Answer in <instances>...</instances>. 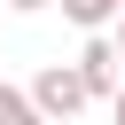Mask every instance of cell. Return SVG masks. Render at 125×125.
I'll return each instance as SVG.
<instances>
[{
    "label": "cell",
    "mask_w": 125,
    "mask_h": 125,
    "mask_svg": "<svg viewBox=\"0 0 125 125\" xmlns=\"http://www.w3.org/2000/svg\"><path fill=\"white\" fill-rule=\"evenodd\" d=\"M31 109H39L47 125L78 117V109H86V78H78V62H47V70L31 78Z\"/></svg>",
    "instance_id": "6da1fadb"
},
{
    "label": "cell",
    "mask_w": 125,
    "mask_h": 125,
    "mask_svg": "<svg viewBox=\"0 0 125 125\" xmlns=\"http://www.w3.org/2000/svg\"><path fill=\"white\" fill-rule=\"evenodd\" d=\"M78 78H86V102H109V94L125 86V62H117V47H109L102 31L78 47Z\"/></svg>",
    "instance_id": "7a4b0ae2"
},
{
    "label": "cell",
    "mask_w": 125,
    "mask_h": 125,
    "mask_svg": "<svg viewBox=\"0 0 125 125\" xmlns=\"http://www.w3.org/2000/svg\"><path fill=\"white\" fill-rule=\"evenodd\" d=\"M117 8H125V0H62V16H70L78 31H109V23H117Z\"/></svg>",
    "instance_id": "3957f363"
},
{
    "label": "cell",
    "mask_w": 125,
    "mask_h": 125,
    "mask_svg": "<svg viewBox=\"0 0 125 125\" xmlns=\"http://www.w3.org/2000/svg\"><path fill=\"white\" fill-rule=\"evenodd\" d=\"M0 125H47V117L31 109V94H23V86H0Z\"/></svg>",
    "instance_id": "277c9868"
},
{
    "label": "cell",
    "mask_w": 125,
    "mask_h": 125,
    "mask_svg": "<svg viewBox=\"0 0 125 125\" xmlns=\"http://www.w3.org/2000/svg\"><path fill=\"white\" fill-rule=\"evenodd\" d=\"M109 47H117V62H125V8H117V23H109Z\"/></svg>",
    "instance_id": "5b68a950"
},
{
    "label": "cell",
    "mask_w": 125,
    "mask_h": 125,
    "mask_svg": "<svg viewBox=\"0 0 125 125\" xmlns=\"http://www.w3.org/2000/svg\"><path fill=\"white\" fill-rule=\"evenodd\" d=\"M109 125H125V86H117V94H109Z\"/></svg>",
    "instance_id": "8992f818"
},
{
    "label": "cell",
    "mask_w": 125,
    "mask_h": 125,
    "mask_svg": "<svg viewBox=\"0 0 125 125\" xmlns=\"http://www.w3.org/2000/svg\"><path fill=\"white\" fill-rule=\"evenodd\" d=\"M8 8H23V16H31V8H55V0H8Z\"/></svg>",
    "instance_id": "52a82bcc"
}]
</instances>
